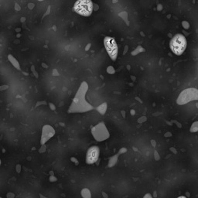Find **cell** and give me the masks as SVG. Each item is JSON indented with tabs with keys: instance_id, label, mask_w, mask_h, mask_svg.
<instances>
[{
	"instance_id": "1",
	"label": "cell",
	"mask_w": 198,
	"mask_h": 198,
	"mask_svg": "<svg viewBox=\"0 0 198 198\" xmlns=\"http://www.w3.org/2000/svg\"><path fill=\"white\" fill-rule=\"evenodd\" d=\"M170 46L173 53L176 55H180L187 48V40L184 35L176 34L171 40Z\"/></svg>"
},
{
	"instance_id": "5",
	"label": "cell",
	"mask_w": 198,
	"mask_h": 198,
	"mask_svg": "<svg viewBox=\"0 0 198 198\" xmlns=\"http://www.w3.org/2000/svg\"><path fill=\"white\" fill-rule=\"evenodd\" d=\"M100 154V150L98 146H92L88 150L87 152L86 161L88 164L94 163L98 160Z\"/></svg>"
},
{
	"instance_id": "2",
	"label": "cell",
	"mask_w": 198,
	"mask_h": 198,
	"mask_svg": "<svg viewBox=\"0 0 198 198\" xmlns=\"http://www.w3.org/2000/svg\"><path fill=\"white\" fill-rule=\"evenodd\" d=\"M74 10L79 15L88 16L93 11L92 0H77L74 6Z\"/></svg>"
},
{
	"instance_id": "4",
	"label": "cell",
	"mask_w": 198,
	"mask_h": 198,
	"mask_svg": "<svg viewBox=\"0 0 198 198\" xmlns=\"http://www.w3.org/2000/svg\"><path fill=\"white\" fill-rule=\"evenodd\" d=\"M104 44L109 57L115 61L118 56V46L115 39L110 37H105L104 39Z\"/></svg>"
},
{
	"instance_id": "6",
	"label": "cell",
	"mask_w": 198,
	"mask_h": 198,
	"mask_svg": "<svg viewBox=\"0 0 198 198\" xmlns=\"http://www.w3.org/2000/svg\"><path fill=\"white\" fill-rule=\"evenodd\" d=\"M196 125H197V122H195L194 126L191 127V132H196L197 131V128H196Z\"/></svg>"
},
{
	"instance_id": "3",
	"label": "cell",
	"mask_w": 198,
	"mask_h": 198,
	"mask_svg": "<svg viewBox=\"0 0 198 198\" xmlns=\"http://www.w3.org/2000/svg\"><path fill=\"white\" fill-rule=\"evenodd\" d=\"M198 97V91L196 88H188L181 92L177 99L178 105H184L193 100H196Z\"/></svg>"
}]
</instances>
